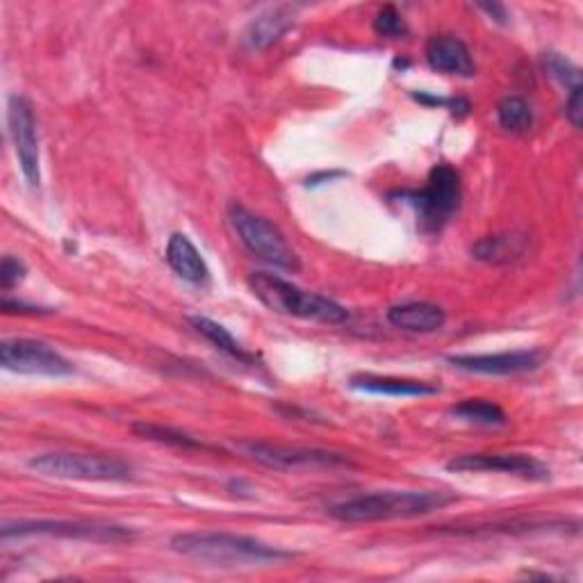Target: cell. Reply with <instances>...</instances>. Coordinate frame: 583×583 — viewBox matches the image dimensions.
<instances>
[{
  "label": "cell",
  "mask_w": 583,
  "mask_h": 583,
  "mask_svg": "<svg viewBox=\"0 0 583 583\" xmlns=\"http://www.w3.org/2000/svg\"><path fill=\"white\" fill-rule=\"evenodd\" d=\"M172 550L181 556L211 563L217 567H239V565H265L289 561L292 552L272 548L258 538L226 533V531H192L172 538Z\"/></svg>",
  "instance_id": "obj_1"
},
{
  "label": "cell",
  "mask_w": 583,
  "mask_h": 583,
  "mask_svg": "<svg viewBox=\"0 0 583 583\" xmlns=\"http://www.w3.org/2000/svg\"><path fill=\"white\" fill-rule=\"evenodd\" d=\"M456 494L444 490H386L347 499L328 509L340 522H381L397 518H418L440 511L456 502Z\"/></svg>",
  "instance_id": "obj_2"
},
{
  "label": "cell",
  "mask_w": 583,
  "mask_h": 583,
  "mask_svg": "<svg viewBox=\"0 0 583 583\" xmlns=\"http://www.w3.org/2000/svg\"><path fill=\"white\" fill-rule=\"evenodd\" d=\"M248 285H252L254 295L274 313L289 315L299 319H313L321 324H345L349 319V313L315 292H306L280 278L278 274L269 272H254L248 276Z\"/></svg>",
  "instance_id": "obj_3"
},
{
  "label": "cell",
  "mask_w": 583,
  "mask_h": 583,
  "mask_svg": "<svg viewBox=\"0 0 583 583\" xmlns=\"http://www.w3.org/2000/svg\"><path fill=\"white\" fill-rule=\"evenodd\" d=\"M461 174L447 162L433 166L425 187L392 194L412 207L425 233H440L461 207Z\"/></svg>",
  "instance_id": "obj_4"
},
{
  "label": "cell",
  "mask_w": 583,
  "mask_h": 583,
  "mask_svg": "<svg viewBox=\"0 0 583 583\" xmlns=\"http://www.w3.org/2000/svg\"><path fill=\"white\" fill-rule=\"evenodd\" d=\"M28 468L37 474L64 481H129L133 468L116 456L103 453H75V451H51L39 453L28 461Z\"/></svg>",
  "instance_id": "obj_5"
},
{
  "label": "cell",
  "mask_w": 583,
  "mask_h": 583,
  "mask_svg": "<svg viewBox=\"0 0 583 583\" xmlns=\"http://www.w3.org/2000/svg\"><path fill=\"white\" fill-rule=\"evenodd\" d=\"M228 219L239 237V242L252 252L254 256H258L260 260L297 274L301 269L299 256L295 254V248L289 246V242L285 239V235L280 233L278 226H274L269 219L246 211L244 205L233 203L228 207Z\"/></svg>",
  "instance_id": "obj_6"
},
{
  "label": "cell",
  "mask_w": 583,
  "mask_h": 583,
  "mask_svg": "<svg viewBox=\"0 0 583 583\" xmlns=\"http://www.w3.org/2000/svg\"><path fill=\"white\" fill-rule=\"evenodd\" d=\"M8 538H25V535H58L69 540H92V543H131L135 533L126 526L114 524H90V522H71V520H32V522H6L0 531Z\"/></svg>",
  "instance_id": "obj_7"
},
{
  "label": "cell",
  "mask_w": 583,
  "mask_h": 583,
  "mask_svg": "<svg viewBox=\"0 0 583 583\" xmlns=\"http://www.w3.org/2000/svg\"><path fill=\"white\" fill-rule=\"evenodd\" d=\"M0 365L14 374H28V377L60 379L73 374V365L51 345L30 338L3 340V345H0Z\"/></svg>",
  "instance_id": "obj_8"
},
{
  "label": "cell",
  "mask_w": 583,
  "mask_h": 583,
  "mask_svg": "<svg viewBox=\"0 0 583 583\" xmlns=\"http://www.w3.org/2000/svg\"><path fill=\"white\" fill-rule=\"evenodd\" d=\"M8 126L10 137L14 142V153L23 178L30 187L41 185V157H39V137H37V119L32 103L21 96L12 94L8 99Z\"/></svg>",
  "instance_id": "obj_9"
},
{
  "label": "cell",
  "mask_w": 583,
  "mask_h": 583,
  "mask_svg": "<svg viewBox=\"0 0 583 583\" xmlns=\"http://www.w3.org/2000/svg\"><path fill=\"white\" fill-rule=\"evenodd\" d=\"M239 449L254 458V461L267 466V468H308V466H321V468H336V466H351L349 458L324 451V449H301V447H285V444H274L265 440H246L239 442Z\"/></svg>",
  "instance_id": "obj_10"
},
{
  "label": "cell",
  "mask_w": 583,
  "mask_h": 583,
  "mask_svg": "<svg viewBox=\"0 0 583 583\" xmlns=\"http://www.w3.org/2000/svg\"><path fill=\"white\" fill-rule=\"evenodd\" d=\"M449 472H502L526 481H548L550 468L526 453H463L447 463Z\"/></svg>",
  "instance_id": "obj_11"
},
{
  "label": "cell",
  "mask_w": 583,
  "mask_h": 583,
  "mask_svg": "<svg viewBox=\"0 0 583 583\" xmlns=\"http://www.w3.org/2000/svg\"><path fill=\"white\" fill-rule=\"evenodd\" d=\"M451 367L472 371V374H492V377H509V374L531 371L543 365V349H524V351H504V354H468V356H449Z\"/></svg>",
  "instance_id": "obj_12"
},
{
  "label": "cell",
  "mask_w": 583,
  "mask_h": 583,
  "mask_svg": "<svg viewBox=\"0 0 583 583\" xmlns=\"http://www.w3.org/2000/svg\"><path fill=\"white\" fill-rule=\"evenodd\" d=\"M425 58L433 71L444 75L472 78L477 73V64L472 60L468 44L453 34H433L427 41Z\"/></svg>",
  "instance_id": "obj_13"
},
{
  "label": "cell",
  "mask_w": 583,
  "mask_h": 583,
  "mask_svg": "<svg viewBox=\"0 0 583 583\" xmlns=\"http://www.w3.org/2000/svg\"><path fill=\"white\" fill-rule=\"evenodd\" d=\"M297 6H274L260 12L244 30V47L252 51H267L272 49L280 37L295 25Z\"/></svg>",
  "instance_id": "obj_14"
},
{
  "label": "cell",
  "mask_w": 583,
  "mask_h": 583,
  "mask_svg": "<svg viewBox=\"0 0 583 583\" xmlns=\"http://www.w3.org/2000/svg\"><path fill=\"white\" fill-rule=\"evenodd\" d=\"M529 244H531V237L526 233H520V231L497 233V235H488L479 239L472 246V256L488 265H511V263L526 258Z\"/></svg>",
  "instance_id": "obj_15"
},
{
  "label": "cell",
  "mask_w": 583,
  "mask_h": 583,
  "mask_svg": "<svg viewBox=\"0 0 583 583\" xmlns=\"http://www.w3.org/2000/svg\"><path fill=\"white\" fill-rule=\"evenodd\" d=\"M349 388L365 395L381 397H433L440 395V388L427 381L399 379V377H377V374H356L349 379Z\"/></svg>",
  "instance_id": "obj_16"
},
{
  "label": "cell",
  "mask_w": 583,
  "mask_h": 583,
  "mask_svg": "<svg viewBox=\"0 0 583 583\" xmlns=\"http://www.w3.org/2000/svg\"><path fill=\"white\" fill-rule=\"evenodd\" d=\"M164 258L183 280L192 285H205L207 280H211V269H207L201 252L194 246V242L183 233H174L170 242H166Z\"/></svg>",
  "instance_id": "obj_17"
},
{
  "label": "cell",
  "mask_w": 583,
  "mask_h": 583,
  "mask_svg": "<svg viewBox=\"0 0 583 583\" xmlns=\"http://www.w3.org/2000/svg\"><path fill=\"white\" fill-rule=\"evenodd\" d=\"M388 321L408 333H433L447 321V313L438 304L408 301L388 310Z\"/></svg>",
  "instance_id": "obj_18"
},
{
  "label": "cell",
  "mask_w": 583,
  "mask_h": 583,
  "mask_svg": "<svg viewBox=\"0 0 583 583\" xmlns=\"http://www.w3.org/2000/svg\"><path fill=\"white\" fill-rule=\"evenodd\" d=\"M190 324L194 326V330L198 336H203L207 342H211L215 349L224 351L226 356H231L233 360H239L244 365H252L256 358L254 354H248L233 336L228 333V328H224L222 324L207 319V317H190Z\"/></svg>",
  "instance_id": "obj_19"
},
{
  "label": "cell",
  "mask_w": 583,
  "mask_h": 583,
  "mask_svg": "<svg viewBox=\"0 0 583 583\" xmlns=\"http://www.w3.org/2000/svg\"><path fill=\"white\" fill-rule=\"evenodd\" d=\"M456 418H461L472 425H483V427H502L507 425V412L502 406H497L494 401L488 399H463L461 403H456L451 408Z\"/></svg>",
  "instance_id": "obj_20"
},
{
  "label": "cell",
  "mask_w": 583,
  "mask_h": 583,
  "mask_svg": "<svg viewBox=\"0 0 583 583\" xmlns=\"http://www.w3.org/2000/svg\"><path fill=\"white\" fill-rule=\"evenodd\" d=\"M497 119L511 133H526L533 123V112L522 96H504L497 105Z\"/></svg>",
  "instance_id": "obj_21"
},
{
  "label": "cell",
  "mask_w": 583,
  "mask_h": 583,
  "mask_svg": "<svg viewBox=\"0 0 583 583\" xmlns=\"http://www.w3.org/2000/svg\"><path fill=\"white\" fill-rule=\"evenodd\" d=\"M133 431L137 436H142L144 440H153V442H162V444H170V447H178V449H211L207 444L198 442L196 438L176 431L172 427H162V425H151V422H137L133 427Z\"/></svg>",
  "instance_id": "obj_22"
},
{
  "label": "cell",
  "mask_w": 583,
  "mask_h": 583,
  "mask_svg": "<svg viewBox=\"0 0 583 583\" xmlns=\"http://www.w3.org/2000/svg\"><path fill=\"white\" fill-rule=\"evenodd\" d=\"M543 64H545V71L556 80L561 82V85L567 90V92H574V90H581V69L567 60L565 55L561 53H545L543 58Z\"/></svg>",
  "instance_id": "obj_23"
},
{
  "label": "cell",
  "mask_w": 583,
  "mask_h": 583,
  "mask_svg": "<svg viewBox=\"0 0 583 583\" xmlns=\"http://www.w3.org/2000/svg\"><path fill=\"white\" fill-rule=\"evenodd\" d=\"M374 32L386 39H403L408 34V25L395 6H383L374 17Z\"/></svg>",
  "instance_id": "obj_24"
},
{
  "label": "cell",
  "mask_w": 583,
  "mask_h": 583,
  "mask_svg": "<svg viewBox=\"0 0 583 583\" xmlns=\"http://www.w3.org/2000/svg\"><path fill=\"white\" fill-rule=\"evenodd\" d=\"M28 274V267L21 258H14V256H6L3 263H0V287H3L6 292L14 289Z\"/></svg>",
  "instance_id": "obj_25"
},
{
  "label": "cell",
  "mask_w": 583,
  "mask_h": 583,
  "mask_svg": "<svg viewBox=\"0 0 583 583\" xmlns=\"http://www.w3.org/2000/svg\"><path fill=\"white\" fill-rule=\"evenodd\" d=\"M412 99L415 101H420V103H425V105H440V108H447L451 114H456V116H468L470 114V110H472V105H470V101L468 99H456V96H451V99H442V96H431V94H427V92H420V94H412Z\"/></svg>",
  "instance_id": "obj_26"
},
{
  "label": "cell",
  "mask_w": 583,
  "mask_h": 583,
  "mask_svg": "<svg viewBox=\"0 0 583 583\" xmlns=\"http://www.w3.org/2000/svg\"><path fill=\"white\" fill-rule=\"evenodd\" d=\"M583 88L567 92V101H565V116L572 123L574 129H581V119H583Z\"/></svg>",
  "instance_id": "obj_27"
},
{
  "label": "cell",
  "mask_w": 583,
  "mask_h": 583,
  "mask_svg": "<svg viewBox=\"0 0 583 583\" xmlns=\"http://www.w3.org/2000/svg\"><path fill=\"white\" fill-rule=\"evenodd\" d=\"M477 8L481 12H485L488 17H492L497 23L504 25L509 21V12H507V8L502 3H477Z\"/></svg>",
  "instance_id": "obj_28"
},
{
  "label": "cell",
  "mask_w": 583,
  "mask_h": 583,
  "mask_svg": "<svg viewBox=\"0 0 583 583\" xmlns=\"http://www.w3.org/2000/svg\"><path fill=\"white\" fill-rule=\"evenodd\" d=\"M3 310H6V313H21V315H41L39 308L25 306V304L12 301V299H3Z\"/></svg>",
  "instance_id": "obj_29"
},
{
  "label": "cell",
  "mask_w": 583,
  "mask_h": 583,
  "mask_svg": "<svg viewBox=\"0 0 583 583\" xmlns=\"http://www.w3.org/2000/svg\"><path fill=\"white\" fill-rule=\"evenodd\" d=\"M340 176H345V174H342V172H328V174L324 172V174H315V176H310V178L306 181V185H313V187H315V185H324V183H330L333 178H340Z\"/></svg>",
  "instance_id": "obj_30"
}]
</instances>
